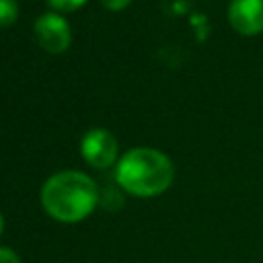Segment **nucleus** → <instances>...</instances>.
I'll return each mask as SVG.
<instances>
[{"label": "nucleus", "mask_w": 263, "mask_h": 263, "mask_svg": "<svg viewBox=\"0 0 263 263\" xmlns=\"http://www.w3.org/2000/svg\"><path fill=\"white\" fill-rule=\"evenodd\" d=\"M97 201V183L74 168L53 173L41 187V205L45 214L64 224H76L88 218Z\"/></svg>", "instance_id": "obj_1"}, {"label": "nucleus", "mask_w": 263, "mask_h": 263, "mask_svg": "<svg viewBox=\"0 0 263 263\" xmlns=\"http://www.w3.org/2000/svg\"><path fill=\"white\" fill-rule=\"evenodd\" d=\"M173 160L156 148H132L125 154H121L115 164L117 185L136 197L162 195L173 185Z\"/></svg>", "instance_id": "obj_2"}, {"label": "nucleus", "mask_w": 263, "mask_h": 263, "mask_svg": "<svg viewBox=\"0 0 263 263\" xmlns=\"http://www.w3.org/2000/svg\"><path fill=\"white\" fill-rule=\"evenodd\" d=\"M80 154L88 166L105 171L119 160V146L115 136L105 127L88 129L80 140Z\"/></svg>", "instance_id": "obj_3"}, {"label": "nucleus", "mask_w": 263, "mask_h": 263, "mask_svg": "<svg viewBox=\"0 0 263 263\" xmlns=\"http://www.w3.org/2000/svg\"><path fill=\"white\" fill-rule=\"evenodd\" d=\"M33 33H35L39 47L47 53H53V55L64 53L72 41L70 23L60 12H43L35 21Z\"/></svg>", "instance_id": "obj_4"}, {"label": "nucleus", "mask_w": 263, "mask_h": 263, "mask_svg": "<svg viewBox=\"0 0 263 263\" xmlns=\"http://www.w3.org/2000/svg\"><path fill=\"white\" fill-rule=\"evenodd\" d=\"M228 23L245 37L263 33V0H230Z\"/></svg>", "instance_id": "obj_5"}, {"label": "nucleus", "mask_w": 263, "mask_h": 263, "mask_svg": "<svg viewBox=\"0 0 263 263\" xmlns=\"http://www.w3.org/2000/svg\"><path fill=\"white\" fill-rule=\"evenodd\" d=\"M18 18L16 0H0V27H10Z\"/></svg>", "instance_id": "obj_6"}, {"label": "nucleus", "mask_w": 263, "mask_h": 263, "mask_svg": "<svg viewBox=\"0 0 263 263\" xmlns=\"http://www.w3.org/2000/svg\"><path fill=\"white\" fill-rule=\"evenodd\" d=\"M51 8H55L58 12H72V10H78L82 8L88 0H45Z\"/></svg>", "instance_id": "obj_7"}, {"label": "nucleus", "mask_w": 263, "mask_h": 263, "mask_svg": "<svg viewBox=\"0 0 263 263\" xmlns=\"http://www.w3.org/2000/svg\"><path fill=\"white\" fill-rule=\"evenodd\" d=\"M107 10H113V12H117V10H123V8H127V4L132 2V0H99Z\"/></svg>", "instance_id": "obj_8"}, {"label": "nucleus", "mask_w": 263, "mask_h": 263, "mask_svg": "<svg viewBox=\"0 0 263 263\" xmlns=\"http://www.w3.org/2000/svg\"><path fill=\"white\" fill-rule=\"evenodd\" d=\"M0 263H21V259L12 249L0 247Z\"/></svg>", "instance_id": "obj_9"}, {"label": "nucleus", "mask_w": 263, "mask_h": 263, "mask_svg": "<svg viewBox=\"0 0 263 263\" xmlns=\"http://www.w3.org/2000/svg\"><path fill=\"white\" fill-rule=\"evenodd\" d=\"M2 230H4V218H2V214H0V234H2Z\"/></svg>", "instance_id": "obj_10"}]
</instances>
